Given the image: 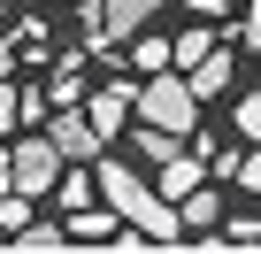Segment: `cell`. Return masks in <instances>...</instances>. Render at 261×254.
<instances>
[{
  "instance_id": "cell-1",
  "label": "cell",
  "mask_w": 261,
  "mask_h": 254,
  "mask_svg": "<svg viewBox=\"0 0 261 254\" xmlns=\"http://www.w3.org/2000/svg\"><path fill=\"white\" fill-rule=\"evenodd\" d=\"M92 185H100V200L123 216V223H139L154 246H169V239H185V223H177V200H162L130 162H108V154H92Z\"/></svg>"
},
{
  "instance_id": "cell-2",
  "label": "cell",
  "mask_w": 261,
  "mask_h": 254,
  "mask_svg": "<svg viewBox=\"0 0 261 254\" xmlns=\"http://www.w3.org/2000/svg\"><path fill=\"white\" fill-rule=\"evenodd\" d=\"M130 116H139V123H154V131H177V139H192L200 100H192L185 70H146V85L130 93Z\"/></svg>"
},
{
  "instance_id": "cell-3",
  "label": "cell",
  "mask_w": 261,
  "mask_h": 254,
  "mask_svg": "<svg viewBox=\"0 0 261 254\" xmlns=\"http://www.w3.org/2000/svg\"><path fill=\"white\" fill-rule=\"evenodd\" d=\"M162 16V0H92V24H85V54H108L123 47L130 31H146Z\"/></svg>"
},
{
  "instance_id": "cell-4",
  "label": "cell",
  "mask_w": 261,
  "mask_h": 254,
  "mask_svg": "<svg viewBox=\"0 0 261 254\" xmlns=\"http://www.w3.org/2000/svg\"><path fill=\"white\" fill-rule=\"evenodd\" d=\"M54 177H62V147L39 131V139H23V147H8V185L23 193V200H46L54 193Z\"/></svg>"
},
{
  "instance_id": "cell-5",
  "label": "cell",
  "mask_w": 261,
  "mask_h": 254,
  "mask_svg": "<svg viewBox=\"0 0 261 254\" xmlns=\"http://www.w3.org/2000/svg\"><path fill=\"white\" fill-rule=\"evenodd\" d=\"M130 93H139V77H108L100 93H85L77 108H85V123H92V139L108 147L115 131H123V123H130Z\"/></svg>"
},
{
  "instance_id": "cell-6",
  "label": "cell",
  "mask_w": 261,
  "mask_h": 254,
  "mask_svg": "<svg viewBox=\"0 0 261 254\" xmlns=\"http://www.w3.org/2000/svg\"><path fill=\"white\" fill-rule=\"evenodd\" d=\"M46 139L62 147V162H92V154H100V139H92L85 108H46Z\"/></svg>"
},
{
  "instance_id": "cell-7",
  "label": "cell",
  "mask_w": 261,
  "mask_h": 254,
  "mask_svg": "<svg viewBox=\"0 0 261 254\" xmlns=\"http://www.w3.org/2000/svg\"><path fill=\"white\" fill-rule=\"evenodd\" d=\"M230 77H238V54H230L223 39H215V47H207V54H200L192 70H185V85H192V100H215V93H230Z\"/></svg>"
},
{
  "instance_id": "cell-8",
  "label": "cell",
  "mask_w": 261,
  "mask_h": 254,
  "mask_svg": "<svg viewBox=\"0 0 261 254\" xmlns=\"http://www.w3.org/2000/svg\"><path fill=\"white\" fill-rule=\"evenodd\" d=\"M200 177H207V162H200L192 147H177L169 162H154V193H162V200H177V193H192Z\"/></svg>"
},
{
  "instance_id": "cell-9",
  "label": "cell",
  "mask_w": 261,
  "mask_h": 254,
  "mask_svg": "<svg viewBox=\"0 0 261 254\" xmlns=\"http://www.w3.org/2000/svg\"><path fill=\"white\" fill-rule=\"evenodd\" d=\"M177 223H185V231H215V223H223V193L200 177L192 193H177Z\"/></svg>"
},
{
  "instance_id": "cell-10",
  "label": "cell",
  "mask_w": 261,
  "mask_h": 254,
  "mask_svg": "<svg viewBox=\"0 0 261 254\" xmlns=\"http://www.w3.org/2000/svg\"><path fill=\"white\" fill-rule=\"evenodd\" d=\"M115 223H123V216H115L108 200H100V208L85 200V208H69V223H62V231H69L77 246H108V231H115Z\"/></svg>"
},
{
  "instance_id": "cell-11",
  "label": "cell",
  "mask_w": 261,
  "mask_h": 254,
  "mask_svg": "<svg viewBox=\"0 0 261 254\" xmlns=\"http://www.w3.org/2000/svg\"><path fill=\"white\" fill-rule=\"evenodd\" d=\"M0 47H16L23 62H46V54H54V31H46V16H23L8 39H0Z\"/></svg>"
},
{
  "instance_id": "cell-12",
  "label": "cell",
  "mask_w": 261,
  "mask_h": 254,
  "mask_svg": "<svg viewBox=\"0 0 261 254\" xmlns=\"http://www.w3.org/2000/svg\"><path fill=\"white\" fill-rule=\"evenodd\" d=\"M215 39H223V31H207V24H200V31H177V39H169V70H192Z\"/></svg>"
},
{
  "instance_id": "cell-13",
  "label": "cell",
  "mask_w": 261,
  "mask_h": 254,
  "mask_svg": "<svg viewBox=\"0 0 261 254\" xmlns=\"http://www.w3.org/2000/svg\"><path fill=\"white\" fill-rule=\"evenodd\" d=\"M77 100H85V70H77V62H62V70H54V93H46V108H77Z\"/></svg>"
},
{
  "instance_id": "cell-14",
  "label": "cell",
  "mask_w": 261,
  "mask_h": 254,
  "mask_svg": "<svg viewBox=\"0 0 261 254\" xmlns=\"http://www.w3.org/2000/svg\"><path fill=\"white\" fill-rule=\"evenodd\" d=\"M16 246H23V254H54V246H69V231H62V223H23Z\"/></svg>"
},
{
  "instance_id": "cell-15",
  "label": "cell",
  "mask_w": 261,
  "mask_h": 254,
  "mask_svg": "<svg viewBox=\"0 0 261 254\" xmlns=\"http://www.w3.org/2000/svg\"><path fill=\"white\" fill-rule=\"evenodd\" d=\"M130 70H169V39H139V31H130Z\"/></svg>"
},
{
  "instance_id": "cell-16",
  "label": "cell",
  "mask_w": 261,
  "mask_h": 254,
  "mask_svg": "<svg viewBox=\"0 0 261 254\" xmlns=\"http://www.w3.org/2000/svg\"><path fill=\"white\" fill-rule=\"evenodd\" d=\"M23 223H31V200L16 185H0V231H23Z\"/></svg>"
},
{
  "instance_id": "cell-17",
  "label": "cell",
  "mask_w": 261,
  "mask_h": 254,
  "mask_svg": "<svg viewBox=\"0 0 261 254\" xmlns=\"http://www.w3.org/2000/svg\"><path fill=\"white\" fill-rule=\"evenodd\" d=\"M230 123H238V139H261V93H253V100H238V108H230Z\"/></svg>"
},
{
  "instance_id": "cell-18",
  "label": "cell",
  "mask_w": 261,
  "mask_h": 254,
  "mask_svg": "<svg viewBox=\"0 0 261 254\" xmlns=\"http://www.w3.org/2000/svg\"><path fill=\"white\" fill-rule=\"evenodd\" d=\"M16 93H23V85H8V77H0V139H8L16 123H23V116H16Z\"/></svg>"
},
{
  "instance_id": "cell-19",
  "label": "cell",
  "mask_w": 261,
  "mask_h": 254,
  "mask_svg": "<svg viewBox=\"0 0 261 254\" xmlns=\"http://www.w3.org/2000/svg\"><path fill=\"white\" fill-rule=\"evenodd\" d=\"M238 185H246V193H261V139L246 147V162H238Z\"/></svg>"
},
{
  "instance_id": "cell-20",
  "label": "cell",
  "mask_w": 261,
  "mask_h": 254,
  "mask_svg": "<svg viewBox=\"0 0 261 254\" xmlns=\"http://www.w3.org/2000/svg\"><path fill=\"white\" fill-rule=\"evenodd\" d=\"M238 39H246V47L261 54V0H246V24H238Z\"/></svg>"
},
{
  "instance_id": "cell-21",
  "label": "cell",
  "mask_w": 261,
  "mask_h": 254,
  "mask_svg": "<svg viewBox=\"0 0 261 254\" xmlns=\"http://www.w3.org/2000/svg\"><path fill=\"white\" fill-rule=\"evenodd\" d=\"M0 185H8V147H0Z\"/></svg>"
},
{
  "instance_id": "cell-22",
  "label": "cell",
  "mask_w": 261,
  "mask_h": 254,
  "mask_svg": "<svg viewBox=\"0 0 261 254\" xmlns=\"http://www.w3.org/2000/svg\"><path fill=\"white\" fill-rule=\"evenodd\" d=\"M39 8H62V0H39Z\"/></svg>"
},
{
  "instance_id": "cell-23",
  "label": "cell",
  "mask_w": 261,
  "mask_h": 254,
  "mask_svg": "<svg viewBox=\"0 0 261 254\" xmlns=\"http://www.w3.org/2000/svg\"><path fill=\"white\" fill-rule=\"evenodd\" d=\"M0 8H8V0H0Z\"/></svg>"
}]
</instances>
